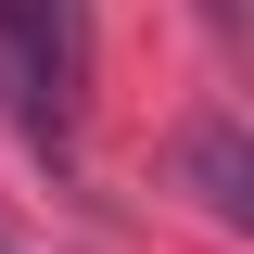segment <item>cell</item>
<instances>
[{"label": "cell", "mask_w": 254, "mask_h": 254, "mask_svg": "<svg viewBox=\"0 0 254 254\" xmlns=\"http://www.w3.org/2000/svg\"><path fill=\"white\" fill-rule=\"evenodd\" d=\"M0 115L38 153H76V115H89V0H0Z\"/></svg>", "instance_id": "obj_1"}, {"label": "cell", "mask_w": 254, "mask_h": 254, "mask_svg": "<svg viewBox=\"0 0 254 254\" xmlns=\"http://www.w3.org/2000/svg\"><path fill=\"white\" fill-rule=\"evenodd\" d=\"M178 165H190V190H203V216H216V229H242V216H254V153H242V127H229V115L190 127Z\"/></svg>", "instance_id": "obj_2"}, {"label": "cell", "mask_w": 254, "mask_h": 254, "mask_svg": "<svg viewBox=\"0 0 254 254\" xmlns=\"http://www.w3.org/2000/svg\"><path fill=\"white\" fill-rule=\"evenodd\" d=\"M0 254H38V242H26V229H0Z\"/></svg>", "instance_id": "obj_3"}]
</instances>
